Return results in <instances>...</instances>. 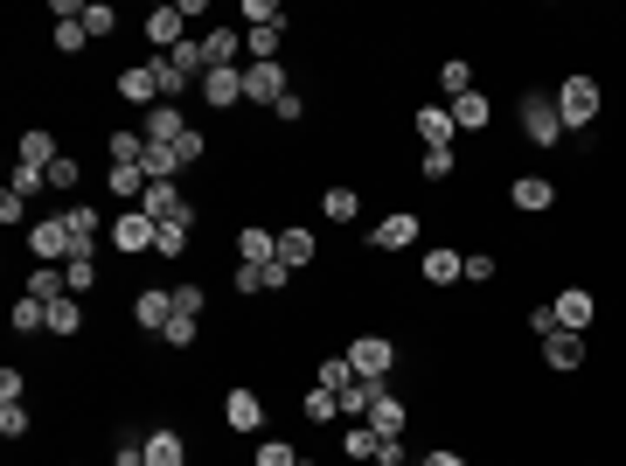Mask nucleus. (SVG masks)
Returning a JSON list of instances; mask_svg holds the SVG:
<instances>
[{"label": "nucleus", "instance_id": "nucleus-35", "mask_svg": "<svg viewBox=\"0 0 626 466\" xmlns=\"http://www.w3.org/2000/svg\"><path fill=\"white\" fill-rule=\"evenodd\" d=\"M376 446H383V439H376L369 425H341V453H348V460H376Z\"/></svg>", "mask_w": 626, "mask_h": 466}, {"label": "nucleus", "instance_id": "nucleus-6", "mask_svg": "<svg viewBox=\"0 0 626 466\" xmlns=\"http://www.w3.org/2000/svg\"><path fill=\"white\" fill-rule=\"evenodd\" d=\"M293 84H286V63H244V98L251 105H279Z\"/></svg>", "mask_w": 626, "mask_h": 466}, {"label": "nucleus", "instance_id": "nucleus-8", "mask_svg": "<svg viewBox=\"0 0 626 466\" xmlns=\"http://www.w3.org/2000/svg\"><path fill=\"white\" fill-rule=\"evenodd\" d=\"M119 98H126V105H147V112H154L160 98H167V91H160V70H154V63H140V70H119Z\"/></svg>", "mask_w": 626, "mask_h": 466}, {"label": "nucleus", "instance_id": "nucleus-50", "mask_svg": "<svg viewBox=\"0 0 626 466\" xmlns=\"http://www.w3.org/2000/svg\"><path fill=\"white\" fill-rule=\"evenodd\" d=\"M167 341H174V348H195V320L174 313V320H167Z\"/></svg>", "mask_w": 626, "mask_h": 466}, {"label": "nucleus", "instance_id": "nucleus-18", "mask_svg": "<svg viewBox=\"0 0 626 466\" xmlns=\"http://www.w3.org/2000/svg\"><path fill=\"white\" fill-rule=\"evenodd\" d=\"M140 209H147L154 223H174V216H188V202H181V188H174V181H154V188L140 195Z\"/></svg>", "mask_w": 626, "mask_h": 466}, {"label": "nucleus", "instance_id": "nucleus-10", "mask_svg": "<svg viewBox=\"0 0 626 466\" xmlns=\"http://www.w3.org/2000/svg\"><path fill=\"white\" fill-rule=\"evenodd\" d=\"M63 223H70V244H77V258H91V251H98V237H105V216H98L91 202H70V216H63Z\"/></svg>", "mask_w": 626, "mask_h": 466}, {"label": "nucleus", "instance_id": "nucleus-27", "mask_svg": "<svg viewBox=\"0 0 626 466\" xmlns=\"http://www.w3.org/2000/svg\"><path fill=\"white\" fill-rule=\"evenodd\" d=\"M313 251H320V244H313V230H279V265H286V272L313 265Z\"/></svg>", "mask_w": 626, "mask_h": 466}, {"label": "nucleus", "instance_id": "nucleus-3", "mask_svg": "<svg viewBox=\"0 0 626 466\" xmlns=\"http://www.w3.org/2000/svg\"><path fill=\"white\" fill-rule=\"evenodd\" d=\"M522 140H529V147H557V140H564L557 98H543V91H529V98H522Z\"/></svg>", "mask_w": 626, "mask_h": 466}, {"label": "nucleus", "instance_id": "nucleus-40", "mask_svg": "<svg viewBox=\"0 0 626 466\" xmlns=\"http://www.w3.org/2000/svg\"><path fill=\"white\" fill-rule=\"evenodd\" d=\"M348 383H355V369H348V355H327V362H320V390H334V397H341Z\"/></svg>", "mask_w": 626, "mask_h": 466}, {"label": "nucleus", "instance_id": "nucleus-56", "mask_svg": "<svg viewBox=\"0 0 626 466\" xmlns=\"http://www.w3.org/2000/svg\"><path fill=\"white\" fill-rule=\"evenodd\" d=\"M376 466H404V439H383V446H376Z\"/></svg>", "mask_w": 626, "mask_h": 466}, {"label": "nucleus", "instance_id": "nucleus-21", "mask_svg": "<svg viewBox=\"0 0 626 466\" xmlns=\"http://www.w3.org/2000/svg\"><path fill=\"white\" fill-rule=\"evenodd\" d=\"M453 279H467V258H460L453 244L425 251V286H453Z\"/></svg>", "mask_w": 626, "mask_h": 466}, {"label": "nucleus", "instance_id": "nucleus-20", "mask_svg": "<svg viewBox=\"0 0 626 466\" xmlns=\"http://www.w3.org/2000/svg\"><path fill=\"white\" fill-rule=\"evenodd\" d=\"M369 244H376V251H404V244H418V216H411V209H404V216H383Z\"/></svg>", "mask_w": 626, "mask_h": 466}, {"label": "nucleus", "instance_id": "nucleus-58", "mask_svg": "<svg viewBox=\"0 0 626 466\" xmlns=\"http://www.w3.org/2000/svg\"><path fill=\"white\" fill-rule=\"evenodd\" d=\"M300 466H313V460H300Z\"/></svg>", "mask_w": 626, "mask_h": 466}, {"label": "nucleus", "instance_id": "nucleus-37", "mask_svg": "<svg viewBox=\"0 0 626 466\" xmlns=\"http://www.w3.org/2000/svg\"><path fill=\"white\" fill-rule=\"evenodd\" d=\"M42 327H49V307L21 293V300H14V334H42Z\"/></svg>", "mask_w": 626, "mask_h": 466}, {"label": "nucleus", "instance_id": "nucleus-9", "mask_svg": "<svg viewBox=\"0 0 626 466\" xmlns=\"http://www.w3.org/2000/svg\"><path fill=\"white\" fill-rule=\"evenodd\" d=\"M195 91H202V105H209V112H230V105L244 98V70H209Z\"/></svg>", "mask_w": 626, "mask_h": 466}, {"label": "nucleus", "instance_id": "nucleus-25", "mask_svg": "<svg viewBox=\"0 0 626 466\" xmlns=\"http://www.w3.org/2000/svg\"><path fill=\"white\" fill-rule=\"evenodd\" d=\"M28 300H42V307H49V300H70L63 265H35V272H28Z\"/></svg>", "mask_w": 626, "mask_h": 466}, {"label": "nucleus", "instance_id": "nucleus-26", "mask_svg": "<svg viewBox=\"0 0 626 466\" xmlns=\"http://www.w3.org/2000/svg\"><path fill=\"white\" fill-rule=\"evenodd\" d=\"M376 397H383V383H362V376H355V383L341 390V418H348V425H362V418L376 411Z\"/></svg>", "mask_w": 626, "mask_h": 466}, {"label": "nucleus", "instance_id": "nucleus-5", "mask_svg": "<svg viewBox=\"0 0 626 466\" xmlns=\"http://www.w3.org/2000/svg\"><path fill=\"white\" fill-rule=\"evenodd\" d=\"M160 223L147 209H119V223H112V251H126V258H140V251H154Z\"/></svg>", "mask_w": 626, "mask_h": 466}, {"label": "nucleus", "instance_id": "nucleus-52", "mask_svg": "<svg viewBox=\"0 0 626 466\" xmlns=\"http://www.w3.org/2000/svg\"><path fill=\"white\" fill-rule=\"evenodd\" d=\"M494 272H501V265H494V258H487V251H473V258H467V279H473V286H487V279H494Z\"/></svg>", "mask_w": 626, "mask_h": 466}, {"label": "nucleus", "instance_id": "nucleus-15", "mask_svg": "<svg viewBox=\"0 0 626 466\" xmlns=\"http://www.w3.org/2000/svg\"><path fill=\"white\" fill-rule=\"evenodd\" d=\"M181 21H188V14H181V7H154V14H147V42H154L160 56H167V49H181V42H188V35H181Z\"/></svg>", "mask_w": 626, "mask_h": 466}, {"label": "nucleus", "instance_id": "nucleus-57", "mask_svg": "<svg viewBox=\"0 0 626 466\" xmlns=\"http://www.w3.org/2000/svg\"><path fill=\"white\" fill-rule=\"evenodd\" d=\"M418 466H467V460H460V453H425Z\"/></svg>", "mask_w": 626, "mask_h": 466}, {"label": "nucleus", "instance_id": "nucleus-45", "mask_svg": "<svg viewBox=\"0 0 626 466\" xmlns=\"http://www.w3.org/2000/svg\"><path fill=\"white\" fill-rule=\"evenodd\" d=\"M202 154H209V140H202V133L188 126V133L174 140V160H181V167H195V160H202Z\"/></svg>", "mask_w": 626, "mask_h": 466}, {"label": "nucleus", "instance_id": "nucleus-23", "mask_svg": "<svg viewBox=\"0 0 626 466\" xmlns=\"http://www.w3.org/2000/svg\"><path fill=\"white\" fill-rule=\"evenodd\" d=\"M63 160V147H56V133H21V167H35V174H49Z\"/></svg>", "mask_w": 626, "mask_h": 466}, {"label": "nucleus", "instance_id": "nucleus-17", "mask_svg": "<svg viewBox=\"0 0 626 466\" xmlns=\"http://www.w3.org/2000/svg\"><path fill=\"white\" fill-rule=\"evenodd\" d=\"M446 112H453V126H460V133H480V126L494 119V98H487V91H467V98H453Z\"/></svg>", "mask_w": 626, "mask_h": 466}, {"label": "nucleus", "instance_id": "nucleus-53", "mask_svg": "<svg viewBox=\"0 0 626 466\" xmlns=\"http://www.w3.org/2000/svg\"><path fill=\"white\" fill-rule=\"evenodd\" d=\"M272 112H279V119H286V126H300V119H307V105H300V91H286V98H279V105H272Z\"/></svg>", "mask_w": 626, "mask_h": 466}, {"label": "nucleus", "instance_id": "nucleus-44", "mask_svg": "<svg viewBox=\"0 0 626 466\" xmlns=\"http://www.w3.org/2000/svg\"><path fill=\"white\" fill-rule=\"evenodd\" d=\"M84 28H91V35H112V28H119V14H112L105 0H84Z\"/></svg>", "mask_w": 626, "mask_h": 466}, {"label": "nucleus", "instance_id": "nucleus-54", "mask_svg": "<svg viewBox=\"0 0 626 466\" xmlns=\"http://www.w3.org/2000/svg\"><path fill=\"white\" fill-rule=\"evenodd\" d=\"M21 390H28L21 369H0V404H21Z\"/></svg>", "mask_w": 626, "mask_h": 466}, {"label": "nucleus", "instance_id": "nucleus-7", "mask_svg": "<svg viewBox=\"0 0 626 466\" xmlns=\"http://www.w3.org/2000/svg\"><path fill=\"white\" fill-rule=\"evenodd\" d=\"M592 307H599V300H592L585 286H564V293L550 300V313H557V327H564V334H585V327H592Z\"/></svg>", "mask_w": 626, "mask_h": 466}, {"label": "nucleus", "instance_id": "nucleus-28", "mask_svg": "<svg viewBox=\"0 0 626 466\" xmlns=\"http://www.w3.org/2000/svg\"><path fill=\"white\" fill-rule=\"evenodd\" d=\"M105 188H112V195H119V202H126V209H140V195H147V188H154V181H147V174H140V167H112V174H105Z\"/></svg>", "mask_w": 626, "mask_h": 466}, {"label": "nucleus", "instance_id": "nucleus-42", "mask_svg": "<svg viewBox=\"0 0 626 466\" xmlns=\"http://www.w3.org/2000/svg\"><path fill=\"white\" fill-rule=\"evenodd\" d=\"M425 181H453V147H425Z\"/></svg>", "mask_w": 626, "mask_h": 466}, {"label": "nucleus", "instance_id": "nucleus-2", "mask_svg": "<svg viewBox=\"0 0 626 466\" xmlns=\"http://www.w3.org/2000/svg\"><path fill=\"white\" fill-rule=\"evenodd\" d=\"M348 369H355L362 383H390V369H397V348H390L383 334H355V341H348Z\"/></svg>", "mask_w": 626, "mask_h": 466}, {"label": "nucleus", "instance_id": "nucleus-47", "mask_svg": "<svg viewBox=\"0 0 626 466\" xmlns=\"http://www.w3.org/2000/svg\"><path fill=\"white\" fill-rule=\"evenodd\" d=\"M258 466H300V453L279 446V439H265V446H258Z\"/></svg>", "mask_w": 626, "mask_h": 466}, {"label": "nucleus", "instance_id": "nucleus-38", "mask_svg": "<svg viewBox=\"0 0 626 466\" xmlns=\"http://www.w3.org/2000/svg\"><path fill=\"white\" fill-rule=\"evenodd\" d=\"M279 42H286V21L279 28H251V63H279Z\"/></svg>", "mask_w": 626, "mask_h": 466}, {"label": "nucleus", "instance_id": "nucleus-55", "mask_svg": "<svg viewBox=\"0 0 626 466\" xmlns=\"http://www.w3.org/2000/svg\"><path fill=\"white\" fill-rule=\"evenodd\" d=\"M550 327H557V313H550V307H529V334H536V341H543Z\"/></svg>", "mask_w": 626, "mask_h": 466}, {"label": "nucleus", "instance_id": "nucleus-41", "mask_svg": "<svg viewBox=\"0 0 626 466\" xmlns=\"http://www.w3.org/2000/svg\"><path fill=\"white\" fill-rule=\"evenodd\" d=\"M84 42H91L84 21H56V49H63V56H84Z\"/></svg>", "mask_w": 626, "mask_h": 466}, {"label": "nucleus", "instance_id": "nucleus-1", "mask_svg": "<svg viewBox=\"0 0 626 466\" xmlns=\"http://www.w3.org/2000/svg\"><path fill=\"white\" fill-rule=\"evenodd\" d=\"M557 119H564V133H578V126H592L599 119V105H606V91H599V77H564L557 91Z\"/></svg>", "mask_w": 626, "mask_h": 466}, {"label": "nucleus", "instance_id": "nucleus-31", "mask_svg": "<svg viewBox=\"0 0 626 466\" xmlns=\"http://www.w3.org/2000/svg\"><path fill=\"white\" fill-rule=\"evenodd\" d=\"M188 230H195V209H188V216H174V223H160L154 251H160V258H181V251H188Z\"/></svg>", "mask_w": 626, "mask_h": 466}, {"label": "nucleus", "instance_id": "nucleus-32", "mask_svg": "<svg viewBox=\"0 0 626 466\" xmlns=\"http://www.w3.org/2000/svg\"><path fill=\"white\" fill-rule=\"evenodd\" d=\"M439 91H446V105H453V98H467V91H473V63H467V56H453V63H439Z\"/></svg>", "mask_w": 626, "mask_h": 466}, {"label": "nucleus", "instance_id": "nucleus-46", "mask_svg": "<svg viewBox=\"0 0 626 466\" xmlns=\"http://www.w3.org/2000/svg\"><path fill=\"white\" fill-rule=\"evenodd\" d=\"M202 307H209V293H202V286H174V313H188V320H195Z\"/></svg>", "mask_w": 626, "mask_h": 466}, {"label": "nucleus", "instance_id": "nucleus-14", "mask_svg": "<svg viewBox=\"0 0 626 466\" xmlns=\"http://www.w3.org/2000/svg\"><path fill=\"white\" fill-rule=\"evenodd\" d=\"M140 133H147L154 147H174V140L188 133V119H181V105H174V98H160L154 112H147V126H140Z\"/></svg>", "mask_w": 626, "mask_h": 466}, {"label": "nucleus", "instance_id": "nucleus-4", "mask_svg": "<svg viewBox=\"0 0 626 466\" xmlns=\"http://www.w3.org/2000/svg\"><path fill=\"white\" fill-rule=\"evenodd\" d=\"M28 251H35V265H70V258H77L70 223H63V216H42V223L28 230Z\"/></svg>", "mask_w": 626, "mask_h": 466}, {"label": "nucleus", "instance_id": "nucleus-11", "mask_svg": "<svg viewBox=\"0 0 626 466\" xmlns=\"http://www.w3.org/2000/svg\"><path fill=\"white\" fill-rule=\"evenodd\" d=\"M237 265H279V237L265 223H244L237 230Z\"/></svg>", "mask_w": 626, "mask_h": 466}, {"label": "nucleus", "instance_id": "nucleus-19", "mask_svg": "<svg viewBox=\"0 0 626 466\" xmlns=\"http://www.w3.org/2000/svg\"><path fill=\"white\" fill-rule=\"evenodd\" d=\"M508 195H515V209H529V216H543V209L557 202V188H550L543 174H515V188H508Z\"/></svg>", "mask_w": 626, "mask_h": 466}, {"label": "nucleus", "instance_id": "nucleus-24", "mask_svg": "<svg viewBox=\"0 0 626 466\" xmlns=\"http://www.w3.org/2000/svg\"><path fill=\"white\" fill-rule=\"evenodd\" d=\"M453 133H460V126H453L446 105H425V112H418V140H425V147H453Z\"/></svg>", "mask_w": 626, "mask_h": 466}, {"label": "nucleus", "instance_id": "nucleus-30", "mask_svg": "<svg viewBox=\"0 0 626 466\" xmlns=\"http://www.w3.org/2000/svg\"><path fill=\"white\" fill-rule=\"evenodd\" d=\"M202 56H209V70H237V35L230 28H209L202 35Z\"/></svg>", "mask_w": 626, "mask_h": 466}, {"label": "nucleus", "instance_id": "nucleus-34", "mask_svg": "<svg viewBox=\"0 0 626 466\" xmlns=\"http://www.w3.org/2000/svg\"><path fill=\"white\" fill-rule=\"evenodd\" d=\"M355 209H362V195H355V188H327V195H320V216H327V223H348Z\"/></svg>", "mask_w": 626, "mask_h": 466}, {"label": "nucleus", "instance_id": "nucleus-48", "mask_svg": "<svg viewBox=\"0 0 626 466\" xmlns=\"http://www.w3.org/2000/svg\"><path fill=\"white\" fill-rule=\"evenodd\" d=\"M21 216H28V195H14V188H0V223H7V230H14V223H21Z\"/></svg>", "mask_w": 626, "mask_h": 466}, {"label": "nucleus", "instance_id": "nucleus-36", "mask_svg": "<svg viewBox=\"0 0 626 466\" xmlns=\"http://www.w3.org/2000/svg\"><path fill=\"white\" fill-rule=\"evenodd\" d=\"M300 411H307L313 425H334V418H341V397H334V390H320V383H313V390H307V404H300Z\"/></svg>", "mask_w": 626, "mask_h": 466}, {"label": "nucleus", "instance_id": "nucleus-39", "mask_svg": "<svg viewBox=\"0 0 626 466\" xmlns=\"http://www.w3.org/2000/svg\"><path fill=\"white\" fill-rule=\"evenodd\" d=\"M63 279H70V293L84 300V293L98 286V258H70V265H63Z\"/></svg>", "mask_w": 626, "mask_h": 466}, {"label": "nucleus", "instance_id": "nucleus-43", "mask_svg": "<svg viewBox=\"0 0 626 466\" xmlns=\"http://www.w3.org/2000/svg\"><path fill=\"white\" fill-rule=\"evenodd\" d=\"M244 21H251V28H279L286 14H279V0H244Z\"/></svg>", "mask_w": 626, "mask_h": 466}, {"label": "nucleus", "instance_id": "nucleus-49", "mask_svg": "<svg viewBox=\"0 0 626 466\" xmlns=\"http://www.w3.org/2000/svg\"><path fill=\"white\" fill-rule=\"evenodd\" d=\"M28 432V411L21 404H0V439H21Z\"/></svg>", "mask_w": 626, "mask_h": 466}, {"label": "nucleus", "instance_id": "nucleus-29", "mask_svg": "<svg viewBox=\"0 0 626 466\" xmlns=\"http://www.w3.org/2000/svg\"><path fill=\"white\" fill-rule=\"evenodd\" d=\"M140 446H147V466H181V460H188V446H181V432H147Z\"/></svg>", "mask_w": 626, "mask_h": 466}, {"label": "nucleus", "instance_id": "nucleus-12", "mask_svg": "<svg viewBox=\"0 0 626 466\" xmlns=\"http://www.w3.org/2000/svg\"><path fill=\"white\" fill-rule=\"evenodd\" d=\"M223 425H230V432H265V404H258V390H230V397H223Z\"/></svg>", "mask_w": 626, "mask_h": 466}, {"label": "nucleus", "instance_id": "nucleus-51", "mask_svg": "<svg viewBox=\"0 0 626 466\" xmlns=\"http://www.w3.org/2000/svg\"><path fill=\"white\" fill-rule=\"evenodd\" d=\"M49 188H77V154H63L49 167Z\"/></svg>", "mask_w": 626, "mask_h": 466}, {"label": "nucleus", "instance_id": "nucleus-33", "mask_svg": "<svg viewBox=\"0 0 626 466\" xmlns=\"http://www.w3.org/2000/svg\"><path fill=\"white\" fill-rule=\"evenodd\" d=\"M77 327H84V307H77V293H70V300H49V334H63V341H70Z\"/></svg>", "mask_w": 626, "mask_h": 466}, {"label": "nucleus", "instance_id": "nucleus-16", "mask_svg": "<svg viewBox=\"0 0 626 466\" xmlns=\"http://www.w3.org/2000/svg\"><path fill=\"white\" fill-rule=\"evenodd\" d=\"M543 362H550V369H578V362H585V334L550 327V334H543Z\"/></svg>", "mask_w": 626, "mask_h": 466}, {"label": "nucleus", "instance_id": "nucleus-22", "mask_svg": "<svg viewBox=\"0 0 626 466\" xmlns=\"http://www.w3.org/2000/svg\"><path fill=\"white\" fill-rule=\"evenodd\" d=\"M362 425H369L376 439H404V397H390V390H383V397H376V411H369Z\"/></svg>", "mask_w": 626, "mask_h": 466}, {"label": "nucleus", "instance_id": "nucleus-13", "mask_svg": "<svg viewBox=\"0 0 626 466\" xmlns=\"http://www.w3.org/2000/svg\"><path fill=\"white\" fill-rule=\"evenodd\" d=\"M133 320H140L147 334H167V320H174V293H160V286L133 293Z\"/></svg>", "mask_w": 626, "mask_h": 466}]
</instances>
